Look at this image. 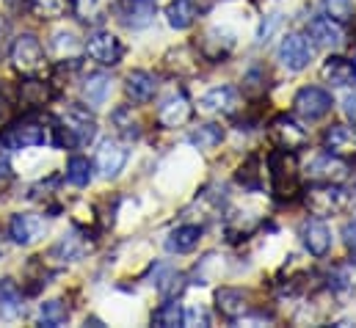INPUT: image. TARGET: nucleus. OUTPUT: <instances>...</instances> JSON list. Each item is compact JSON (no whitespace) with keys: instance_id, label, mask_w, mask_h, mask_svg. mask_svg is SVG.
I'll use <instances>...</instances> for the list:
<instances>
[{"instance_id":"obj_34","label":"nucleus","mask_w":356,"mask_h":328,"mask_svg":"<svg viewBox=\"0 0 356 328\" xmlns=\"http://www.w3.org/2000/svg\"><path fill=\"white\" fill-rule=\"evenodd\" d=\"M83 243H81V238L78 235H64L56 246H53V254L56 256H61V259H67V262H72V259H78L81 254H83Z\"/></svg>"},{"instance_id":"obj_33","label":"nucleus","mask_w":356,"mask_h":328,"mask_svg":"<svg viewBox=\"0 0 356 328\" xmlns=\"http://www.w3.org/2000/svg\"><path fill=\"white\" fill-rule=\"evenodd\" d=\"M67 179H70L75 188H86L91 182V163L86 158H81V155L70 158V163H67Z\"/></svg>"},{"instance_id":"obj_36","label":"nucleus","mask_w":356,"mask_h":328,"mask_svg":"<svg viewBox=\"0 0 356 328\" xmlns=\"http://www.w3.org/2000/svg\"><path fill=\"white\" fill-rule=\"evenodd\" d=\"M323 11L337 22H348L354 17V0H323Z\"/></svg>"},{"instance_id":"obj_5","label":"nucleus","mask_w":356,"mask_h":328,"mask_svg":"<svg viewBox=\"0 0 356 328\" xmlns=\"http://www.w3.org/2000/svg\"><path fill=\"white\" fill-rule=\"evenodd\" d=\"M56 122L75 138L78 147H81V144H89L91 138L97 136V122H94V116L89 113L86 105H67L64 113H61Z\"/></svg>"},{"instance_id":"obj_27","label":"nucleus","mask_w":356,"mask_h":328,"mask_svg":"<svg viewBox=\"0 0 356 328\" xmlns=\"http://www.w3.org/2000/svg\"><path fill=\"white\" fill-rule=\"evenodd\" d=\"M50 97H53V88L44 81H33V78H31V81L19 83V102L28 105V108H39V105H44Z\"/></svg>"},{"instance_id":"obj_29","label":"nucleus","mask_w":356,"mask_h":328,"mask_svg":"<svg viewBox=\"0 0 356 328\" xmlns=\"http://www.w3.org/2000/svg\"><path fill=\"white\" fill-rule=\"evenodd\" d=\"M158 273H161V276L155 279L158 293H161L163 298H177L179 293H182V287H185V276L177 273V270H172V268H166V265H161Z\"/></svg>"},{"instance_id":"obj_23","label":"nucleus","mask_w":356,"mask_h":328,"mask_svg":"<svg viewBox=\"0 0 356 328\" xmlns=\"http://www.w3.org/2000/svg\"><path fill=\"white\" fill-rule=\"evenodd\" d=\"M202 3L199 0H172L169 8H166V17H169V25L177 28V31H185L196 22V17L202 14Z\"/></svg>"},{"instance_id":"obj_16","label":"nucleus","mask_w":356,"mask_h":328,"mask_svg":"<svg viewBox=\"0 0 356 328\" xmlns=\"http://www.w3.org/2000/svg\"><path fill=\"white\" fill-rule=\"evenodd\" d=\"M323 147L329 155L337 158H354L356 155V130L346 127V124H332L323 133Z\"/></svg>"},{"instance_id":"obj_7","label":"nucleus","mask_w":356,"mask_h":328,"mask_svg":"<svg viewBox=\"0 0 356 328\" xmlns=\"http://www.w3.org/2000/svg\"><path fill=\"white\" fill-rule=\"evenodd\" d=\"M293 105H296V113L298 116H304L307 122H315V119H321V116H326L332 110L334 99H332V94L326 88L307 85V88H301L296 94V102Z\"/></svg>"},{"instance_id":"obj_45","label":"nucleus","mask_w":356,"mask_h":328,"mask_svg":"<svg viewBox=\"0 0 356 328\" xmlns=\"http://www.w3.org/2000/svg\"><path fill=\"white\" fill-rule=\"evenodd\" d=\"M354 69H356V61H354Z\"/></svg>"},{"instance_id":"obj_44","label":"nucleus","mask_w":356,"mask_h":328,"mask_svg":"<svg viewBox=\"0 0 356 328\" xmlns=\"http://www.w3.org/2000/svg\"><path fill=\"white\" fill-rule=\"evenodd\" d=\"M6 251V238H3V232H0V254Z\"/></svg>"},{"instance_id":"obj_25","label":"nucleus","mask_w":356,"mask_h":328,"mask_svg":"<svg viewBox=\"0 0 356 328\" xmlns=\"http://www.w3.org/2000/svg\"><path fill=\"white\" fill-rule=\"evenodd\" d=\"M202 240V227H193V224H185V227H177L169 238H166V248L172 254H188L199 246Z\"/></svg>"},{"instance_id":"obj_46","label":"nucleus","mask_w":356,"mask_h":328,"mask_svg":"<svg viewBox=\"0 0 356 328\" xmlns=\"http://www.w3.org/2000/svg\"><path fill=\"white\" fill-rule=\"evenodd\" d=\"M0 108H3V105H0Z\"/></svg>"},{"instance_id":"obj_8","label":"nucleus","mask_w":356,"mask_h":328,"mask_svg":"<svg viewBox=\"0 0 356 328\" xmlns=\"http://www.w3.org/2000/svg\"><path fill=\"white\" fill-rule=\"evenodd\" d=\"M86 53H89L91 61H97L99 67H116V64L122 61V56H124V44H122L113 33L99 31V33L89 36Z\"/></svg>"},{"instance_id":"obj_13","label":"nucleus","mask_w":356,"mask_h":328,"mask_svg":"<svg viewBox=\"0 0 356 328\" xmlns=\"http://www.w3.org/2000/svg\"><path fill=\"white\" fill-rule=\"evenodd\" d=\"M309 36H312L315 44L332 47V50H337V47L346 44V28H343V22H337V19H332V17H318V19H312V22H309Z\"/></svg>"},{"instance_id":"obj_3","label":"nucleus","mask_w":356,"mask_h":328,"mask_svg":"<svg viewBox=\"0 0 356 328\" xmlns=\"http://www.w3.org/2000/svg\"><path fill=\"white\" fill-rule=\"evenodd\" d=\"M8 56H11V67H14L19 75H28V78L39 75V72L44 69V61H47V58H44V47H42V42H39L33 33L17 36Z\"/></svg>"},{"instance_id":"obj_2","label":"nucleus","mask_w":356,"mask_h":328,"mask_svg":"<svg viewBox=\"0 0 356 328\" xmlns=\"http://www.w3.org/2000/svg\"><path fill=\"white\" fill-rule=\"evenodd\" d=\"M304 204L318 218L340 215L351 204V190L340 188V182H321V185H315V188H309L304 193Z\"/></svg>"},{"instance_id":"obj_30","label":"nucleus","mask_w":356,"mask_h":328,"mask_svg":"<svg viewBox=\"0 0 356 328\" xmlns=\"http://www.w3.org/2000/svg\"><path fill=\"white\" fill-rule=\"evenodd\" d=\"M182 318H185V312H182V306L177 304V298H169L163 306H158V309L152 312V323L161 328L182 326Z\"/></svg>"},{"instance_id":"obj_38","label":"nucleus","mask_w":356,"mask_h":328,"mask_svg":"<svg viewBox=\"0 0 356 328\" xmlns=\"http://www.w3.org/2000/svg\"><path fill=\"white\" fill-rule=\"evenodd\" d=\"M254 165H257V158H252L249 163L243 165L241 171H238V182L243 185V188H260V179H257V171H254Z\"/></svg>"},{"instance_id":"obj_9","label":"nucleus","mask_w":356,"mask_h":328,"mask_svg":"<svg viewBox=\"0 0 356 328\" xmlns=\"http://www.w3.org/2000/svg\"><path fill=\"white\" fill-rule=\"evenodd\" d=\"M270 138L279 149H293L296 152V149L307 147V130L298 122H293L290 116H276L270 122Z\"/></svg>"},{"instance_id":"obj_26","label":"nucleus","mask_w":356,"mask_h":328,"mask_svg":"<svg viewBox=\"0 0 356 328\" xmlns=\"http://www.w3.org/2000/svg\"><path fill=\"white\" fill-rule=\"evenodd\" d=\"M70 8L86 25H102L108 19V0H70Z\"/></svg>"},{"instance_id":"obj_43","label":"nucleus","mask_w":356,"mask_h":328,"mask_svg":"<svg viewBox=\"0 0 356 328\" xmlns=\"http://www.w3.org/2000/svg\"><path fill=\"white\" fill-rule=\"evenodd\" d=\"M343 108H346V116H348V119H351V122L356 124V91H354V94H348V97H346Z\"/></svg>"},{"instance_id":"obj_20","label":"nucleus","mask_w":356,"mask_h":328,"mask_svg":"<svg viewBox=\"0 0 356 328\" xmlns=\"http://www.w3.org/2000/svg\"><path fill=\"white\" fill-rule=\"evenodd\" d=\"M301 238H304V246L312 256H326L329 248H332V232L323 221H307L301 227Z\"/></svg>"},{"instance_id":"obj_21","label":"nucleus","mask_w":356,"mask_h":328,"mask_svg":"<svg viewBox=\"0 0 356 328\" xmlns=\"http://www.w3.org/2000/svg\"><path fill=\"white\" fill-rule=\"evenodd\" d=\"M235 47V36L229 31H221V28H213L204 33V42H202V56L207 61H221L232 53Z\"/></svg>"},{"instance_id":"obj_17","label":"nucleus","mask_w":356,"mask_h":328,"mask_svg":"<svg viewBox=\"0 0 356 328\" xmlns=\"http://www.w3.org/2000/svg\"><path fill=\"white\" fill-rule=\"evenodd\" d=\"M25 315V298L14 279H0V320L14 323Z\"/></svg>"},{"instance_id":"obj_39","label":"nucleus","mask_w":356,"mask_h":328,"mask_svg":"<svg viewBox=\"0 0 356 328\" xmlns=\"http://www.w3.org/2000/svg\"><path fill=\"white\" fill-rule=\"evenodd\" d=\"M266 72H263V69H260V67H254V69H249V72H246V78H243V83H246V85H243V88H246V91H249V94H260V91H263V83H266Z\"/></svg>"},{"instance_id":"obj_37","label":"nucleus","mask_w":356,"mask_h":328,"mask_svg":"<svg viewBox=\"0 0 356 328\" xmlns=\"http://www.w3.org/2000/svg\"><path fill=\"white\" fill-rule=\"evenodd\" d=\"M33 14H39L42 19H53L67 8V0H31Z\"/></svg>"},{"instance_id":"obj_18","label":"nucleus","mask_w":356,"mask_h":328,"mask_svg":"<svg viewBox=\"0 0 356 328\" xmlns=\"http://www.w3.org/2000/svg\"><path fill=\"white\" fill-rule=\"evenodd\" d=\"M307 171L318 182H343V179H348V165H346V161L337 158V155H329V152L321 155V158H315Z\"/></svg>"},{"instance_id":"obj_32","label":"nucleus","mask_w":356,"mask_h":328,"mask_svg":"<svg viewBox=\"0 0 356 328\" xmlns=\"http://www.w3.org/2000/svg\"><path fill=\"white\" fill-rule=\"evenodd\" d=\"M70 320V309L64 306V301H44L39 309V323L47 328H58Z\"/></svg>"},{"instance_id":"obj_4","label":"nucleus","mask_w":356,"mask_h":328,"mask_svg":"<svg viewBox=\"0 0 356 328\" xmlns=\"http://www.w3.org/2000/svg\"><path fill=\"white\" fill-rule=\"evenodd\" d=\"M47 141L44 127L36 119H19L11 122L3 133H0V144L6 149H28V147H42Z\"/></svg>"},{"instance_id":"obj_19","label":"nucleus","mask_w":356,"mask_h":328,"mask_svg":"<svg viewBox=\"0 0 356 328\" xmlns=\"http://www.w3.org/2000/svg\"><path fill=\"white\" fill-rule=\"evenodd\" d=\"M216 306H218V312H221L227 320L246 318V312H249V293L235 290V287H221V290L216 293Z\"/></svg>"},{"instance_id":"obj_14","label":"nucleus","mask_w":356,"mask_h":328,"mask_svg":"<svg viewBox=\"0 0 356 328\" xmlns=\"http://www.w3.org/2000/svg\"><path fill=\"white\" fill-rule=\"evenodd\" d=\"M44 235V218L36 213H17L11 218V240L19 246H31Z\"/></svg>"},{"instance_id":"obj_28","label":"nucleus","mask_w":356,"mask_h":328,"mask_svg":"<svg viewBox=\"0 0 356 328\" xmlns=\"http://www.w3.org/2000/svg\"><path fill=\"white\" fill-rule=\"evenodd\" d=\"M111 97V78L108 75H102V72H97V75H89L86 83H83V99L89 102V105H105V99Z\"/></svg>"},{"instance_id":"obj_15","label":"nucleus","mask_w":356,"mask_h":328,"mask_svg":"<svg viewBox=\"0 0 356 328\" xmlns=\"http://www.w3.org/2000/svg\"><path fill=\"white\" fill-rule=\"evenodd\" d=\"M119 17L127 28L141 31L155 22V0H119Z\"/></svg>"},{"instance_id":"obj_11","label":"nucleus","mask_w":356,"mask_h":328,"mask_svg":"<svg viewBox=\"0 0 356 328\" xmlns=\"http://www.w3.org/2000/svg\"><path fill=\"white\" fill-rule=\"evenodd\" d=\"M124 163H127V149H124L122 144H116V141H111V138L99 144L97 158H94V165H97V171H99L102 179H113V177H119V171L124 168Z\"/></svg>"},{"instance_id":"obj_31","label":"nucleus","mask_w":356,"mask_h":328,"mask_svg":"<svg viewBox=\"0 0 356 328\" xmlns=\"http://www.w3.org/2000/svg\"><path fill=\"white\" fill-rule=\"evenodd\" d=\"M188 141H191L196 149H213V147H218V144L224 141V130H221L218 124H202V127H196V130L188 136Z\"/></svg>"},{"instance_id":"obj_41","label":"nucleus","mask_w":356,"mask_h":328,"mask_svg":"<svg viewBox=\"0 0 356 328\" xmlns=\"http://www.w3.org/2000/svg\"><path fill=\"white\" fill-rule=\"evenodd\" d=\"M343 235H346V246L351 248V254H354V262H356V218L351 221V224H348V227H346V232H343Z\"/></svg>"},{"instance_id":"obj_42","label":"nucleus","mask_w":356,"mask_h":328,"mask_svg":"<svg viewBox=\"0 0 356 328\" xmlns=\"http://www.w3.org/2000/svg\"><path fill=\"white\" fill-rule=\"evenodd\" d=\"M11 177V163H8V149L0 144V179Z\"/></svg>"},{"instance_id":"obj_6","label":"nucleus","mask_w":356,"mask_h":328,"mask_svg":"<svg viewBox=\"0 0 356 328\" xmlns=\"http://www.w3.org/2000/svg\"><path fill=\"white\" fill-rule=\"evenodd\" d=\"M312 56H315V47L304 33H287L279 44V61L290 72H301L304 67H309Z\"/></svg>"},{"instance_id":"obj_24","label":"nucleus","mask_w":356,"mask_h":328,"mask_svg":"<svg viewBox=\"0 0 356 328\" xmlns=\"http://www.w3.org/2000/svg\"><path fill=\"white\" fill-rule=\"evenodd\" d=\"M321 75H323V81L332 83V85H351V83H354V78H356V69H354V64H351L348 58L332 56V58L323 64Z\"/></svg>"},{"instance_id":"obj_1","label":"nucleus","mask_w":356,"mask_h":328,"mask_svg":"<svg viewBox=\"0 0 356 328\" xmlns=\"http://www.w3.org/2000/svg\"><path fill=\"white\" fill-rule=\"evenodd\" d=\"M268 171H270V185L279 199H293L301 190V174L298 161L293 149H276L268 155Z\"/></svg>"},{"instance_id":"obj_22","label":"nucleus","mask_w":356,"mask_h":328,"mask_svg":"<svg viewBox=\"0 0 356 328\" xmlns=\"http://www.w3.org/2000/svg\"><path fill=\"white\" fill-rule=\"evenodd\" d=\"M124 88H127V97L133 102H149L155 97V91H158V78L152 72H147V69H136V72L127 75Z\"/></svg>"},{"instance_id":"obj_12","label":"nucleus","mask_w":356,"mask_h":328,"mask_svg":"<svg viewBox=\"0 0 356 328\" xmlns=\"http://www.w3.org/2000/svg\"><path fill=\"white\" fill-rule=\"evenodd\" d=\"M199 108L204 113H224V116H232L238 113L241 108V94L232 88V85H218V88H210L202 99H199Z\"/></svg>"},{"instance_id":"obj_10","label":"nucleus","mask_w":356,"mask_h":328,"mask_svg":"<svg viewBox=\"0 0 356 328\" xmlns=\"http://www.w3.org/2000/svg\"><path fill=\"white\" fill-rule=\"evenodd\" d=\"M191 113H193V105L185 97V91H175V94H169L161 102V108H158V124L161 127H182L191 119Z\"/></svg>"},{"instance_id":"obj_40","label":"nucleus","mask_w":356,"mask_h":328,"mask_svg":"<svg viewBox=\"0 0 356 328\" xmlns=\"http://www.w3.org/2000/svg\"><path fill=\"white\" fill-rule=\"evenodd\" d=\"M182 323H185V326H210V315H207V309L193 306V309H188V312H185Z\"/></svg>"},{"instance_id":"obj_35","label":"nucleus","mask_w":356,"mask_h":328,"mask_svg":"<svg viewBox=\"0 0 356 328\" xmlns=\"http://www.w3.org/2000/svg\"><path fill=\"white\" fill-rule=\"evenodd\" d=\"M113 124L119 127V133H122L124 138H138V136H141V130H138V122L133 119L130 108H119V110L113 113Z\"/></svg>"}]
</instances>
